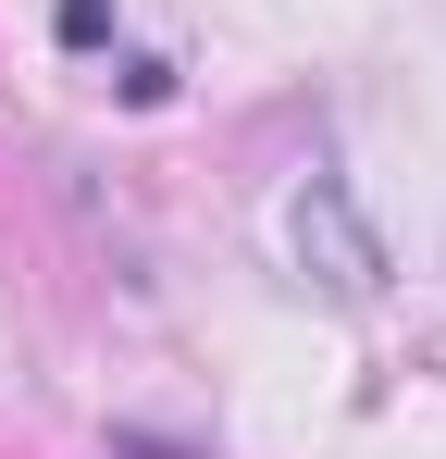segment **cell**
<instances>
[{
	"label": "cell",
	"instance_id": "6da1fadb",
	"mask_svg": "<svg viewBox=\"0 0 446 459\" xmlns=\"http://www.w3.org/2000/svg\"><path fill=\"white\" fill-rule=\"evenodd\" d=\"M286 236H297V261H310V273H322L335 299H372V286L397 273V261H384V236L360 224V199H347L335 174H310V186H297V212H286Z\"/></svg>",
	"mask_w": 446,
	"mask_h": 459
},
{
	"label": "cell",
	"instance_id": "3957f363",
	"mask_svg": "<svg viewBox=\"0 0 446 459\" xmlns=\"http://www.w3.org/2000/svg\"><path fill=\"white\" fill-rule=\"evenodd\" d=\"M112 459H199V447H174V435H149V422H112Z\"/></svg>",
	"mask_w": 446,
	"mask_h": 459
},
{
	"label": "cell",
	"instance_id": "7a4b0ae2",
	"mask_svg": "<svg viewBox=\"0 0 446 459\" xmlns=\"http://www.w3.org/2000/svg\"><path fill=\"white\" fill-rule=\"evenodd\" d=\"M50 38L63 50H112V0H50Z\"/></svg>",
	"mask_w": 446,
	"mask_h": 459
}]
</instances>
